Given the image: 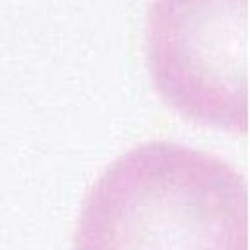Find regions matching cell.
I'll return each instance as SVG.
<instances>
[{"mask_svg": "<svg viewBox=\"0 0 250 250\" xmlns=\"http://www.w3.org/2000/svg\"><path fill=\"white\" fill-rule=\"evenodd\" d=\"M74 250H246L244 176L186 145H139L92 186Z\"/></svg>", "mask_w": 250, "mask_h": 250, "instance_id": "6da1fadb", "label": "cell"}, {"mask_svg": "<svg viewBox=\"0 0 250 250\" xmlns=\"http://www.w3.org/2000/svg\"><path fill=\"white\" fill-rule=\"evenodd\" d=\"M146 57L168 107L203 127L246 133V0H152Z\"/></svg>", "mask_w": 250, "mask_h": 250, "instance_id": "7a4b0ae2", "label": "cell"}]
</instances>
